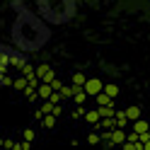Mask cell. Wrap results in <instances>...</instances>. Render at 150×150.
I'll list each match as a JSON object with an SVG mask.
<instances>
[{"mask_svg":"<svg viewBox=\"0 0 150 150\" xmlns=\"http://www.w3.org/2000/svg\"><path fill=\"white\" fill-rule=\"evenodd\" d=\"M12 7H15V24H12V44L15 49H20L24 53H34L44 49L51 39V29H49V22H44L39 15H34L32 10L20 3V0H12Z\"/></svg>","mask_w":150,"mask_h":150,"instance_id":"1","label":"cell"},{"mask_svg":"<svg viewBox=\"0 0 150 150\" xmlns=\"http://www.w3.org/2000/svg\"><path fill=\"white\" fill-rule=\"evenodd\" d=\"M36 15L49 24H65L75 15V0H36Z\"/></svg>","mask_w":150,"mask_h":150,"instance_id":"2","label":"cell"},{"mask_svg":"<svg viewBox=\"0 0 150 150\" xmlns=\"http://www.w3.org/2000/svg\"><path fill=\"white\" fill-rule=\"evenodd\" d=\"M24 63H27L24 51L10 49V46L0 44V87H12V80H15V78H10V70H12V68L20 70Z\"/></svg>","mask_w":150,"mask_h":150,"instance_id":"3","label":"cell"},{"mask_svg":"<svg viewBox=\"0 0 150 150\" xmlns=\"http://www.w3.org/2000/svg\"><path fill=\"white\" fill-rule=\"evenodd\" d=\"M82 87H85V92H87L90 97H95V95H99V92L104 90V82H102L99 78H87Z\"/></svg>","mask_w":150,"mask_h":150,"instance_id":"4","label":"cell"},{"mask_svg":"<svg viewBox=\"0 0 150 150\" xmlns=\"http://www.w3.org/2000/svg\"><path fill=\"white\" fill-rule=\"evenodd\" d=\"M36 78H39L41 82H53V68L51 65H46V63H41V65H36Z\"/></svg>","mask_w":150,"mask_h":150,"instance_id":"5","label":"cell"},{"mask_svg":"<svg viewBox=\"0 0 150 150\" xmlns=\"http://www.w3.org/2000/svg\"><path fill=\"white\" fill-rule=\"evenodd\" d=\"M126 136H128V131L126 128H111V140H109V145H124L126 143Z\"/></svg>","mask_w":150,"mask_h":150,"instance_id":"6","label":"cell"},{"mask_svg":"<svg viewBox=\"0 0 150 150\" xmlns=\"http://www.w3.org/2000/svg\"><path fill=\"white\" fill-rule=\"evenodd\" d=\"M131 128H133L136 133H145V131H150V124L145 119H136V121H131Z\"/></svg>","mask_w":150,"mask_h":150,"instance_id":"7","label":"cell"},{"mask_svg":"<svg viewBox=\"0 0 150 150\" xmlns=\"http://www.w3.org/2000/svg\"><path fill=\"white\" fill-rule=\"evenodd\" d=\"M36 92H39V99H49L51 92H53V87H51V82H39Z\"/></svg>","mask_w":150,"mask_h":150,"instance_id":"8","label":"cell"},{"mask_svg":"<svg viewBox=\"0 0 150 150\" xmlns=\"http://www.w3.org/2000/svg\"><path fill=\"white\" fill-rule=\"evenodd\" d=\"M95 102H97V107H107V104H114V97H109L104 90L99 92V95H95Z\"/></svg>","mask_w":150,"mask_h":150,"instance_id":"9","label":"cell"},{"mask_svg":"<svg viewBox=\"0 0 150 150\" xmlns=\"http://www.w3.org/2000/svg\"><path fill=\"white\" fill-rule=\"evenodd\" d=\"M82 119H85L87 124H92V126H95L97 121L102 119V116H99V109H85V116H82Z\"/></svg>","mask_w":150,"mask_h":150,"instance_id":"10","label":"cell"},{"mask_svg":"<svg viewBox=\"0 0 150 150\" xmlns=\"http://www.w3.org/2000/svg\"><path fill=\"white\" fill-rule=\"evenodd\" d=\"M114 121H116V126L119 128H126L131 121H128V116H126V111H114Z\"/></svg>","mask_w":150,"mask_h":150,"instance_id":"11","label":"cell"},{"mask_svg":"<svg viewBox=\"0 0 150 150\" xmlns=\"http://www.w3.org/2000/svg\"><path fill=\"white\" fill-rule=\"evenodd\" d=\"M36 87H39V85H27V87L22 90V95H24L27 99H29V102H34V99H39V92H36Z\"/></svg>","mask_w":150,"mask_h":150,"instance_id":"12","label":"cell"},{"mask_svg":"<svg viewBox=\"0 0 150 150\" xmlns=\"http://www.w3.org/2000/svg\"><path fill=\"white\" fill-rule=\"evenodd\" d=\"M27 85H29V80H27L24 75H20V78H15V80H12V87H15V90H20V92H22Z\"/></svg>","mask_w":150,"mask_h":150,"instance_id":"13","label":"cell"},{"mask_svg":"<svg viewBox=\"0 0 150 150\" xmlns=\"http://www.w3.org/2000/svg\"><path fill=\"white\" fill-rule=\"evenodd\" d=\"M56 114H44V119H41V124H44V128H53L56 126Z\"/></svg>","mask_w":150,"mask_h":150,"instance_id":"14","label":"cell"},{"mask_svg":"<svg viewBox=\"0 0 150 150\" xmlns=\"http://www.w3.org/2000/svg\"><path fill=\"white\" fill-rule=\"evenodd\" d=\"M124 111H126L128 121H136V119H140V107H128V109H124Z\"/></svg>","mask_w":150,"mask_h":150,"instance_id":"15","label":"cell"},{"mask_svg":"<svg viewBox=\"0 0 150 150\" xmlns=\"http://www.w3.org/2000/svg\"><path fill=\"white\" fill-rule=\"evenodd\" d=\"M58 92H61V97H63V99H73V92H75V90H73V85H63Z\"/></svg>","mask_w":150,"mask_h":150,"instance_id":"16","label":"cell"},{"mask_svg":"<svg viewBox=\"0 0 150 150\" xmlns=\"http://www.w3.org/2000/svg\"><path fill=\"white\" fill-rule=\"evenodd\" d=\"M85 80H87V75L85 73H73V85H85Z\"/></svg>","mask_w":150,"mask_h":150,"instance_id":"17","label":"cell"},{"mask_svg":"<svg viewBox=\"0 0 150 150\" xmlns=\"http://www.w3.org/2000/svg\"><path fill=\"white\" fill-rule=\"evenodd\" d=\"M104 92H107L109 97H114V99L119 97V87L114 85V82H109V85H104Z\"/></svg>","mask_w":150,"mask_h":150,"instance_id":"18","label":"cell"},{"mask_svg":"<svg viewBox=\"0 0 150 150\" xmlns=\"http://www.w3.org/2000/svg\"><path fill=\"white\" fill-rule=\"evenodd\" d=\"M41 111H44V114H51V111H53V102H51V99H44Z\"/></svg>","mask_w":150,"mask_h":150,"instance_id":"19","label":"cell"},{"mask_svg":"<svg viewBox=\"0 0 150 150\" xmlns=\"http://www.w3.org/2000/svg\"><path fill=\"white\" fill-rule=\"evenodd\" d=\"M22 138H24V140H34V138H36L34 128H24V131H22Z\"/></svg>","mask_w":150,"mask_h":150,"instance_id":"20","label":"cell"},{"mask_svg":"<svg viewBox=\"0 0 150 150\" xmlns=\"http://www.w3.org/2000/svg\"><path fill=\"white\" fill-rule=\"evenodd\" d=\"M87 143H90V145L102 143V136H99V133H90V136H87Z\"/></svg>","mask_w":150,"mask_h":150,"instance_id":"21","label":"cell"},{"mask_svg":"<svg viewBox=\"0 0 150 150\" xmlns=\"http://www.w3.org/2000/svg\"><path fill=\"white\" fill-rule=\"evenodd\" d=\"M51 87H53V90H61V87H63V82H61L58 78H53V82H51Z\"/></svg>","mask_w":150,"mask_h":150,"instance_id":"22","label":"cell"}]
</instances>
